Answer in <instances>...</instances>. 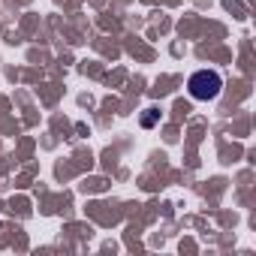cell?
Returning <instances> with one entry per match:
<instances>
[{
	"mask_svg": "<svg viewBox=\"0 0 256 256\" xmlns=\"http://www.w3.org/2000/svg\"><path fill=\"white\" fill-rule=\"evenodd\" d=\"M187 90H190L193 100L208 102V100H214V96L223 90V78H220V72H214V70H199V72L190 76Z\"/></svg>",
	"mask_w": 256,
	"mask_h": 256,
	"instance_id": "1",
	"label": "cell"
}]
</instances>
